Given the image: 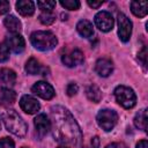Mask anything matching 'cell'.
Here are the masks:
<instances>
[{
	"label": "cell",
	"instance_id": "cell-1",
	"mask_svg": "<svg viewBox=\"0 0 148 148\" xmlns=\"http://www.w3.org/2000/svg\"><path fill=\"white\" fill-rule=\"evenodd\" d=\"M50 117L52 134L57 142L73 147L80 145L82 140L80 126L67 109L54 105L50 110Z\"/></svg>",
	"mask_w": 148,
	"mask_h": 148
},
{
	"label": "cell",
	"instance_id": "cell-2",
	"mask_svg": "<svg viewBox=\"0 0 148 148\" xmlns=\"http://www.w3.org/2000/svg\"><path fill=\"white\" fill-rule=\"evenodd\" d=\"M0 117L5 124V127L8 132H10L12 134L23 138L27 134L28 131V126L25 124V121L21 118V116L13 109H8V108H0Z\"/></svg>",
	"mask_w": 148,
	"mask_h": 148
},
{
	"label": "cell",
	"instance_id": "cell-3",
	"mask_svg": "<svg viewBox=\"0 0 148 148\" xmlns=\"http://www.w3.org/2000/svg\"><path fill=\"white\" fill-rule=\"evenodd\" d=\"M32 46L39 51H50L58 44L56 35L51 31H35L30 36Z\"/></svg>",
	"mask_w": 148,
	"mask_h": 148
},
{
	"label": "cell",
	"instance_id": "cell-4",
	"mask_svg": "<svg viewBox=\"0 0 148 148\" xmlns=\"http://www.w3.org/2000/svg\"><path fill=\"white\" fill-rule=\"evenodd\" d=\"M114 97L118 104L125 109H132L136 103L135 92L126 86H118L114 89Z\"/></svg>",
	"mask_w": 148,
	"mask_h": 148
},
{
	"label": "cell",
	"instance_id": "cell-5",
	"mask_svg": "<svg viewBox=\"0 0 148 148\" xmlns=\"http://www.w3.org/2000/svg\"><path fill=\"white\" fill-rule=\"evenodd\" d=\"M96 120H97V124L99 125V127H102L106 132H110L116 126V124L118 121V114L114 110L103 109L97 113Z\"/></svg>",
	"mask_w": 148,
	"mask_h": 148
},
{
	"label": "cell",
	"instance_id": "cell-6",
	"mask_svg": "<svg viewBox=\"0 0 148 148\" xmlns=\"http://www.w3.org/2000/svg\"><path fill=\"white\" fill-rule=\"evenodd\" d=\"M118 35L121 42L126 43L130 40L131 35H132V22L130 21V18L123 14L119 13L118 14Z\"/></svg>",
	"mask_w": 148,
	"mask_h": 148
},
{
	"label": "cell",
	"instance_id": "cell-7",
	"mask_svg": "<svg viewBox=\"0 0 148 148\" xmlns=\"http://www.w3.org/2000/svg\"><path fill=\"white\" fill-rule=\"evenodd\" d=\"M95 24L96 27L103 31V32H108L110 30H112L113 28V24H114V20L111 15V13L106 12V10H102V12H98L96 15H95Z\"/></svg>",
	"mask_w": 148,
	"mask_h": 148
},
{
	"label": "cell",
	"instance_id": "cell-8",
	"mask_svg": "<svg viewBox=\"0 0 148 148\" xmlns=\"http://www.w3.org/2000/svg\"><path fill=\"white\" fill-rule=\"evenodd\" d=\"M84 60V56L82 53L81 50L79 49H74V50H71L68 52H65L62 56H61V61L65 66L67 67H74V66H77L80 64H82Z\"/></svg>",
	"mask_w": 148,
	"mask_h": 148
},
{
	"label": "cell",
	"instance_id": "cell-9",
	"mask_svg": "<svg viewBox=\"0 0 148 148\" xmlns=\"http://www.w3.org/2000/svg\"><path fill=\"white\" fill-rule=\"evenodd\" d=\"M31 91H32L35 95H37V96H39L40 98H43V99H51V98H53L54 95H56L53 87H52L50 83L45 82V81H38V82H36V83L32 86Z\"/></svg>",
	"mask_w": 148,
	"mask_h": 148
},
{
	"label": "cell",
	"instance_id": "cell-10",
	"mask_svg": "<svg viewBox=\"0 0 148 148\" xmlns=\"http://www.w3.org/2000/svg\"><path fill=\"white\" fill-rule=\"evenodd\" d=\"M5 43L8 46V49L10 51H13L14 53H21V52H23V50L25 47L24 38L20 34H9L6 37Z\"/></svg>",
	"mask_w": 148,
	"mask_h": 148
},
{
	"label": "cell",
	"instance_id": "cell-11",
	"mask_svg": "<svg viewBox=\"0 0 148 148\" xmlns=\"http://www.w3.org/2000/svg\"><path fill=\"white\" fill-rule=\"evenodd\" d=\"M20 106H21V109L25 113H29V114H34V113L38 112L39 109H40L39 102L35 97H32L30 95H23L21 97V99H20Z\"/></svg>",
	"mask_w": 148,
	"mask_h": 148
},
{
	"label": "cell",
	"instance_id": "cell-12",
	"mask_svg": "<svg viewBox=\"0 0 148 148\" xmlns=\"http://www.w3.org/2000/svg\"><path fill=\"white\" fill-rule=\"evenodd\" d=\"M95 71L99 76L106 77L109 76L113 71V64L108 58H101L95 64Z\"/></svg>",
	"mask_w": 148,
	"mask_h": 148
},
{
	"label": "cell",
	"instance_id": "cell-13",
	"mask_svg": "<svg viewBox=\"0 0 148 148\" xmlns=\"http://www.w3.org/2000/svg\"><path fill=\"white\" fill-rule=\"evenodd\" d=\"M16 73L10 68H1L0 69V87L9 88L15 84Z\"/></svg>",
	"mask_w": 148,
	"mask_h": 148
},
{
	"label": "cell",
	"instance_id": "cell-14",
	"mask_svg": "<svg viewBox=\"0 0 148 148\" xmlns=\"http://www.w3.org/2000/svg\"><path fill=\"white\" fill-rule=\"evenodd\" d=\"M34 124H35L36 131H37L40 135L46 134V133L51 130V121H50V119L47 118V116L44 114V113H39V114L35 118Z\"/></svg>",
	"mask_w": 148,
	"mask_h": 148
},
{
	"label": "cell",
	"instance_id": "cell-15",
	"mask_svg": "<svg viewBox=\"0 0 148 148\" xmlns=\"http://www.w3.org/2000/svg\"><path fill=\"white\" fill-rule=\"evenodd\" d=\"M16 101V92L9 88L0 89V105L3 108H8L13 105Z\"/></svg>",
	"mask_w": 148,
	"mask_h": 148
},
{
	"label": "cell",
	"instance_id": "cell-16",
	"mask_svg": "<svg viewBox=\"0 0 148 148\" xmlns=\"http://www.w3.org/2000/svg\"><path fill=\"white\" fill-rule=\"evenodd\" d=\"M16 10L22 16H31L35 12V3L30 0H20L16 2Z\"/></svg>",
	"mask_w": 148,
	"mask_h": 148
},
{
	"label": "cell",
	"instance_id": "cell-17",
	"mask_svg": "<svg viewBox=\"0 0 148 148\" xmlns=\"http://www.w3.org/2000/svg\"><path fill=\"white\" fill-rule=\"evenodd\" d=\"M3 24L7 28V30L10 31V34H18V31H21V29H22L21 21L14 15L6 16L3 20Z\"/></svg>",
	"mask_w": 148,
	"mask_h": 148
},
{
	"label": "cell",
	"instance_id": "cell-18",
	"mask_svg": "<svg viewBox=\"0 0 148 148\" xmlns=\"http://www.w3.org/2000/svg\"><path fill=\"white\" fill-rule=\"evenodd\" d=\"M76 30L84 38H91L94 36L92 24L88 20H81V21H79L77 24H76Z\"/></svg>",
	"mask_w": 148,
	"mask_h": 148
},
{
	"label": "cell",
	"instance_id": "cell-19",
	"mask_svg": "<svg viewBox=\"0 0 148 148\" xmlns=\"http://www.w3.org/2000/svg\"><path fill=\"white\" fill-rule=\"evenodd\" d=\"M132 13L138 17H145L148 13V2L147 1H132L130 3Z\"/></svg>",
	"mask_w": 148,
	"mask_h": 148
},
{
	"label": "cell",
	"instance_id": "cell-20",
	"mask_svg": "<svg viewBox=\"0 0 148 148\" xmlns=\"http://www.w3.org/2000/svg\"><path fill=\"white\" fill-rule=\"evenodd\" d=\"M134 125L136 128L141 130V131H147V110L142 109L140 110L135 117H134Z\"/></svg>",
	"mask_w": 148,
	"mask_h": 148
},
{
	"label": "cell",
	"instance_id": "cell-21",
	"mask_svg": "<svg viewBox=\"0 0 148 148\" xmlns=\"http://www.w3.org/2000/svg\"><path fill=\"white\" fill-rule=\"evenodd\" d=\"M25 72L30 75H37L42 72V65L39 64V61L35 58H30L27 64H25V67H24Z\"/></svg>",
	"mask_w": 148,
	"mask_h": 148
},
{
	"label": "cell",
	"instance_id": "cell-22",
	"mask_svg": "<svg viewBox=\"0 0 148 148\" xmlns=\"http://www.w3.org/2000/svg\"><path fill=\"white\" fill-rule=\"evenodd\" d=\"M86 95L94 103H98L102 98V92H101L99 88L95 84H90L86 88Z\"/></svg>",
	"mask_w": 148,
	"mask_h": 148
},
{
	"label": "cell",
	"instance_id": "cell-23",
	"mask_svg": "<svg viewBox=\"0 0 148 148\" xmlns=\"http://www.w3.org/2000/svg\"><path fill=\"white\" fill-rule=\"evenodd\" d=\"M39 21L44 25H50L56 21V15L52 12H43L39 15Z\"/></svg>",
	"mask_w": 148,
	"mask_h": 148
},
{
	"label": "cell",
	"instance_id": "cell-24",
	"mask_svg": "<svg viewBox=\"0 0 148 148\" xmlns=\"http://www.w3.org/2000/svg\"><path fill=\"white\" fill-rule=\"evenodd\" d=\"M60 5L69 10H76L80 8V1L77 0H61Z\"/></svg>",
	"mask_w": 148,
	"mask_h": 148
},
{
	"label": "cell",
	"instance_id": "cell-25",
	"mask_svg": "<svg viewBox=\"0 0 148 148\" xmlns=\"http://www.w3.org/2000/svg\"><path fill=\"white\" fill-rule=\"evenodd\" d=\"M37 6L42 12H52L56 7V1H37Z\"/></svg>",
	"mask_w": 148,
	"mask_h": 148
},
{
	"label": "cell",
	"instance_id": "cell-26",
	"mask_svg": "<svg viewBox=\"0 0 148 148\" xmlns=\"http://www.w3.org/2000/svg\"><path fill=\"white\" fill-rule=\"evenodd\" d=\"M9 59V49L6 43H0V62H5Z\"/></svg>",
	"mask_w": 148,
	"mask_h": 148
},
{
	"label": "cell",
	"instance_id": "cell-27",
	"mask_svg": "<svg viewBox=\"0 0 148 148\" xmlns=\"http://www.w3.org/2000/svg\"><path fill=\"white\" fill-rule=\"evenodd\" d=\"M147 47L146 46H143L142 49H141V51L138 53V59L141 61V64H142V66L146 68L147 67Z\"/></svg>",
	"mask_w": 148,
	"mask_h": 148
},
{
	"label": "cell",
	"instance_id": "cell-28",
	"mask_svg": "<svg viewBox=\"0 0 148 148\" xmlns=\"http://www.w3.org/2000/svg\"><path fill=\"white\" fill-rule=\"evenodd\" d=\"M14 141L9 138L0 139V148H14Z\"/></svg>",
	"mask_w": 148,
	"mask_h": 148
},
{
	"label": "cell",
	"instance_id": "cell-29",
	"mask_svg": "<svg viewBox=\"0 0 148 148\" xmlns=\"http://www.w3.org/2000/svg\"><path fill=\"white\" fill-rule=\"evenodd\" d=\"M77 90H79V87H77V84L74 83V82L68 83V86H67V88H66V92H67L68 96H74V95L77 92Z\"/></svg>",
	"mask_w": 148,
	"mask_h": 148
},
{
	"label": "cell",
	"instance_id": "cell-30",
	"mask_svg": "<svg viewBox=\"0 0 148 148\" xmlns=\"http://www.w3.org/2000/svg\"><path fill=\"white\" fill-rule=\"evenodd\" d=\"M9 9H10L9 2L8 1H5V0H0V15L8 13Z\"/></svg>",
	"mask_w": 148,
	"mask_h": 148
},
{
	"label": "cell",
	"instance_id": "cell-31",
	"mask_svg": "<svg viewBox=\"0 0 148 148\" xmlns=\"http://www.w3.org/2000/svg\"><path fill=\"white\" fill-rule=\"evenodd\" d=\"M105 148H127V147L121 142H112V143L108 145Z\"/></svg>",
	"mask_w": 148,
	"mask_h": 148
},
{
	"label": "cell",
	"instance_id": "cell-32",
	"mask_svg": "<svg viewBox=\"0 0 148 148\" xmlns=\"http://www.w3.org/2000/svg\"><path fill=\"white\" fill-rule=\"evenodd\" d=\"M87 3H88L91 8H98L99 6L103 5V1H91V0H88Z\"/></svg>",
	"mask_w": 148,
	"mask_h": 148
},
{
	"label": "cell",
	"instance_id": "cell-33",
	"mask_svg": "<svg viewBox=\"0 0 148 148\" xmlns=\"http://www.w3.org/2000/svg\"><path fill=\"white\" fill-rule=\"evenodd\" d=\"M135 148H148V141L147 140H141L136 143Z\"/></svg>",
	"mask_w": 148,
	"mask_h": 148
},
{
	"label": "cell",
	"instance_id": "cell-34",
	"mask_svg": "<svg viewBox=\"0 0 148 148\" xmlns=\"http://www.w3.org/2000/svg\"><path fill=\"white\" fill-rule=\"evenodd\" d=\"M91 145H92V148H99V139H98V136H94L92 138Z\"/></svg>",
	"mask_w": 148,
	"mask_h": 148
},
{
	"label": "cell",
	"instance_id": "cell-35",
	"mask_svg": "<svg viewBox=\"0 0 148 148\" xmlns=\"http://www.w3.org/2000/svg\"><path fill=\"white\" fill-rule=\"evenodd\" d=\"M61 17H62V18H61L62 21H66V20H67V18H66V17H67V15H66V14H61Z\"/></svg>",
	"mask_w": 148,
	"mask_h": 148
},
{
	"label": "cell",
	"instance_id": "cell-36",
	"mask_svg": "<svg viewBox=\"0 0 148 148\" xmlns=\"http://www.w3.org/2000/svg\"><path fill=\"white\" fill-rule=\"evenodd\" d=\"M58 148H66V147H58Z\"/></svg>",
	"mask_w": 148,
	"mask_h": 148
},
{
	"label": "cell",
	"instance_id": "cell-37",
	"mask_svg": "<svg viewBox=\"0 0 148 148\" xmlns=\"http://www.w3.org/2000/svg\"><path fill=\"white\" fill-rule=\"evenodd\" d=\"M21 148H28V147H21Z\"/></svg>",
	"mask_w": 148,
	"mask_h": 148
},
{
	"label": "cell",
	"instance_id": "cell-38",
	"mask_svg": "<svg viewBox=\"0 0 148 148\" xmlns=\"http://www.w3.org/2000/svg\"><path fill=\"white\" fill-rule=\"evenodd\" d=\"M0 130H1V124H0Z\"/></svg>",
	"mask_w": 148,
	"mask_h": 148
},
{
	"label": "cell",
	"instance_id": "cell-39",
	"mask_svg": "<svg viewBox=\"0 0 148 148\" xmlns=\"http://www.w3.org/2000/svg\"><path fill=\"white\" fill-rule=\"evenodd\" d=\"M83 148H87V147H83Z\"/></svg>",
	"mask_w": 148,
	"mask_h": 148
}]
</instances>
